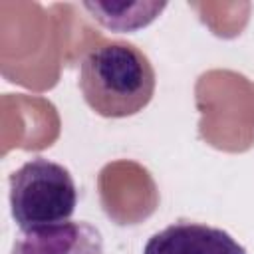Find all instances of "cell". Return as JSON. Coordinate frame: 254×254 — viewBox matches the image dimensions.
<instances>
[{"instance_id": "cell-2", "label": "cell", "mask_w": 254, "mask_h": 254, "mask_svg": "<svg viewBox=\"0 0 254 254\" xmlns=\"http://www.w3.org/2000/svg\"><path fill=\"white\" fill-rule=\"evenodd\" d=\"M10 212L22 232L69 222L77 206L71 173L50 159L34 157L10 175Z\"/></svg>"}, {"instance_id": "cell-1", "label": "cell", "mask_w": 254, "mask_h": 254, "mask_svg": "<svg viewBox=\"0 0 254 254\" xmlns=\"http://www.w3.org/2000/svg\"><path fill=\"white\" fill-rule=\"evenodd\" d=\"M77 83L85 103L97 115L121 119L149 105L157 75L151 60L139 48L127 42H109L83 56Z\"/></svg>"}, {"instance_id": "cell-5", "label": "cell", "mask_w": 254, "mask_h": 254, "mask_svg": "<svg viewBox=\"0 0 254 254\" xmlns=\"http://www.w3.org/2000/svg\"><path fill=\"white\" fill-rule=\"evenodd\" d=\"M93 18L109 30L133 32L149 26L165 8V2H85Z\"/></svg>"}, {"instance_id": "cell-4", "label": "cell", "mask_w": 254, "mask_h": 254, "mask_svg": "<svg viewBox=\"0 0 254 254\" xmlns=\"http://www.w3.org/2000/svg\"><path fill=\"white\" fill-rule=\"evenodd\" d=\"M10 254H105L99 228L85 220L22 232Z\"/></svg>"}, {"instance_id": "cell-3", "label": "cell", "mask_w": 254, "mask_h": 254, "mask_svg": "<svg viewBox=\"0 0 254 254\" xmlns=\"http://www.w3.org/2000/svg\"><path fill=\"white\" fill-rule=\"evenodd\" d=\"M143 254H248V252L236 238H232L222 228L190 222V220H179L155 232L147 240Z\"/></svg>"}]
</instances>
